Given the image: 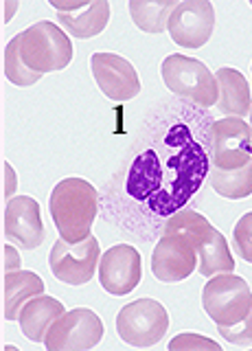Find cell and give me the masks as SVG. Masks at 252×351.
<instances>
[{
	"instance_id": "cell-1",
	"label": "cell",
	"mask_w": 252,
	"mask_h": 351,
	"mask_svg": "<svg viewBox=\"0 0 252 351\" xmlns=\"http://www.w3.org/2000/svg\"><path fill=\"white\" fill-rule=\"evenodd\" d=\"M208 176L206 152L186 125H173L162 149H147L134 160L127 176V193L145 200L156 215H171L200 189Z\"/></svg>"
},
{
	"instance_id": "cell-2",
	"label": "cell",
	"mask_w": 252,
	"mask_h": 351,
	"mask_svg": "<svg viewBox=\"0 0 252 351\" xmlns=\"http://www.w3.org/2000/svg\"><path fill=\"white\" fill-rule=\"evenodd\" d=\"M49 206L64 241L77 244L90 237V228L99 213V195L94 184L77 176L64 178L53 186Z\"/></svg>"
},
{
	"instance_id": "cell-3",
	"label": "cell",
	"mask_w": 252,
	"mask_h": 351,
	"mask_svg": "<svg viewBox=\"0 0 252 351\" xmlns=\"http://www.w3.org/2000/svg\"><path fill=\"white\" fill-rule=\"evenodd\" d=\"M20 55L31 71L55 73L71 64L73 44L55 22L42 20L20 33Z\"/></svg>"
},
{
	"instance_id": "cell-4",
	"label": "cell",
	"mask_w": 252,
	"mask_h": 351,
	"mask_svg": "<svg viewBox=\"0 0 252 351\" xmlns=\"http://www.w3.org/2000/svg\"><path fill=\"white\" fill-rule=\"evenodd\" d=\"M162 82L173 95L189 99V101L211 108L219 99L217 77L208 71V66L195 58H186L182 53H173L164 58L162 66Z\"/></svg>"
},
{
	"instance_id": "cell-5",
	"label": "cell",
	"mask_w": 252,
	"mask_h": 351,
	"mask_svg": "<svg viewBox=\"0 0 252 351\" xmlns=\"http://www.w3.org/2000/svg\"><path fill=\"white\" fill-rule=\"evenodd\" d=\"M202 305L217 327L235 325L252 310V290L235 272L215 274L202 290Z\"/></svg>"
},
{
	"instance_id": "cell-6",
	"label": "cell",
	"mask_w": 252,
	"mask_h": 351,
	"mask_svg": "<svg viewBox=\"0 0 252 351\" xmlns=\"http://www.w3.org/2000/svg\"><path fill=\"white\" fill-rule=\"evenodd\" d=\"M167 329L169 314L164 305L147 296L127 303L116 316V332L131 347H153L164 338Z\"/></svg>"
},
{
	"instance_id": "cell-7",
	"label": "cell",
	"mask_w": 252,
	"mask_h": 351,
	"mask_svg": "<svg viewBox=\"0 0 252 351\" xmlns=\"http://www.w3.org/2000/svg\"><path fill=\"white\" fill-rule=\"evenodd\" d=\"M103 323L88 307L64 312L49 329L44 347L49 351H86L101 343Z\"/></svg>"
},
{
	"instance_id": "cell-8",
	"label": "cell",
	"mask_w": 252,
	"mask_h": 351,
	"mask_svg": "<svg viewBox=\"0 0 252 351\" xmlns=\"http://www.w3.org/2000/svg\"><path fill=\"white\" fill-rule=\"evenodd\" d=\"M208 147L219 169H237L252 160V128L239 117H224L208 128Z\"/></svg>"
},
{
	"instance_id": "cell-9",
	"label": "cell",
	"mask_w": 252,
	"mask_h": 351,
	"mask_svg": "<svg viewBox=\"0 0 252 351\" xmlns=\"http://www.w3.org/2000/svg\"><path fill=\"white\" fill-rule=\"evenodd\" d=\"M99 259H101V248H99V239L94 235L77 241V244L58 239L51 248L49 266L55 279L68 285H84L94 277Z\"/></svg>"
},
{
	"instance_id": "cell-10",
	"label": "cell",
	"mask_w": 252,
	"mask_h": 351,
	"mask_svg": "<svg viewBox=\"0 0 252 351\" xmlns=\"http://www.w3.org/2000/svg\"><path fill=\"white\" fill-rule=\"evenodd\" d=\"M215 9L208 0H182L171 11L167 31L182 49H200L213 36Z\"/></svg>"
},
{
	"instance_id": "cell-11",
	"label": "cell",
	"mask_w": 252,
	"mask_h": 351,
	"mask_svg": "<svg viewBox=\"0 0 252 351\" xmlns=\"http://www.w3.org/2000/svg\"><path fill=\"white\" fill-rule=\"evenodd\" d=\"M142 277V259L129 244H116L99 259V281L103 290L114 296H125L136 290Z\"/></svg>"
},
{
	"instance_id": "cell-12",
	"label": "cell",
	"mask_w": 252,
	"mask_h": 351,
	"mask_svg": "<svg viewBox=\"0 0 252 351\" xmlns=\"http://www.w3.org/2000/svg\"><path fill=\"white\" fill-rule=\"evenodd\" d=\"M90 69L97 86L112 101H127L140 93L136 69L116 53H92Z\"/></svg>"
},
{
	"instance_id": "cell-13",
	"label": "cell",
	"mask_w": 252,
	"mask_h": 351,
	"mask_svg": "<svg viewBox=\"0 0 252 351\" xmlns=\"http://www.w3.org/2000/svg\"><path fill=\"white\" fill-rule=\"evenodd\" d=\"M197 266V248L189 239L175 233H164L151 255V272L158 281H184Z\"/></svg>"
},
{
	"instance_id": "cell-14",
	"label": "cell",
	"mask_w": 252,
	"mask_h": 351,
	"mask_svg": "<svg viewBox=\"0 0 252 351\" xmlns=\"http://www.w3.org/2000/svg\"><path fill=\"white\" fill-rule=\"evenodd\" d=\"M5 237L16 241L20 248L36 250L42 246L47 230H44L40 204L29 195H16L5 208Z\"/></svg>"
},
{
	"instance_id": "cell-15",
	"label": "cell",
	"mask_w": 252,
	"mask_h": 351,
	"mask_svg": "<svg viewBox=\"0 0 252 351\" xmlns=\"http://www.w3.org/2000/svg\"><path fill=\"white\" fill-rule=\"evenodd\" d=\"M51 7L58 9V18L68 36L77 40H90L99 36L110 20V3L108 0H94V3H60L51 0Z\"/></svg>"
},
{
	"instance_id": "cell-16",
	"label": "cell",
	"mask_w": 252,
	"mask_h": 351,
	"mask_svg": "<svg viewBox=\"0 0 252 351\" xmlns=\"http://www.w3.org/2000/svg\"><path fill=\"white\" fill-rule=\"evenodd\" d=\"M64 305L55 299V296H47V294H38L33 296L31 301L25 303V307L20 310L18 323L22 334H25L33 343H42L47 338L51 325L58 321V318L64 314Z\"/></svg>"
},
{
	"instance_id": "cell-17",
	"label": "cell",
	"mask_w": 252,
	"mask_h": 351,
	"mask_svg": "<svg viewBox=\"0 0 252 351\" xmlns=\"http://www.w3.org/2000/svg\"><path fill=\"white\" fill-rule=\"evenodd\" d=\"M44 294V281L31 270L5 272L3 283V314L7 321H18L20 310L33 296Z\"/></svg>"
},
{
	"instance_id": "cell-18",
	"label": "cell",
	"mask_w": 252,
	"mask_h": 351,
	"mask_svg": "<svg viewBox=\"0 0 252 351\" xmlns=\"http://www.w3.org/2000/svg\"><path fill=\"white\" fill-rule=\"evenodd\" d=\"M217 86H219V99L217 108L222 110L226 117H246L252 110V97H250V86L246 77L235 69H224L217 71Z\"/></svg>"
},
{
	"instance_id": "cell-19",
	"label": "cell",
	"mask_w": 252,
	"mask_h": 351,
	"mask_svg": "<svg viewBox=\"0 0 252 351\" xmlns=\"http://www.w3.org/2000/svg\"><path fill=\"white\" fill-rule=\"evenodd\" d=\"M197 252H200V274L208 279L215 277V274L235 270V257L230 252L226 237L217 228L211 230V235L202 241Z\"/></svg>"
},
{
	"instance_id": "cell-20",
	"label": "cell",
	"mask_w": 252,
	"mask_h": 351,
	"mask_svg": "<svg viewBox=\"0 0 252 351\" xmlns=\"http://www.w3.org/2000/svg\"><path fill=\"white\" fill-rule=\"evenodd\" d=\"M178 0H129V14L134 25L145 33H162L169 25L171 11Z\"/></svg>"
},
{
	"instance_id": "cell-21",
	"label": "cell",
	"mask_w": 252,
	"mask_h": 351,
	"mask_svg": "<svg viewBox=\"0 0 252 351\" xmlns=\"http://www.w3.org/2000/svg\"><path fill=\"white\" fill-rule=\"evenodd\" d=\"M208 182L217 191V195L228 200H244L252 195V160L237 169H219L208 171Z\"/></svg>"
},
{
	"instance_id": "cell-22",
	"label": "cell",
	"mask_w": 252,
	"mask_h": 351,
	"mask_svg": "<svg viewBox=\"0 0 252 351\" xmlns=\"http://www.w3.org/2000/svg\"><path fill=\"white\" fill-rule=\"evenodd\" d=\"M211 222L197 211H175L167 222H164V233H175L189 239L195 248H200L202 241L211 235Z\"/></svg>"
},
{
	"instance_id": "cell-23",
	"label": "cell",
	"mask_w": 252,
	"mask_h": 351,
	"mask_svg": "<svg viewBox=\"0 0 252 351\" xmlns=\"http://www.w3.org/2000/svg\"><path fill=\"white\" fill-rule=\"evenodd\" d=\"M5 77L11 84H16L18 88H29V86H33L42 77V73L31 71L29 66L22 62V55H20V33L5 47Z\"/></svg>"
},
{
	"instance_id": "cell-24",
	"label": "cell",
	"mask_w": 252,
	"mask_h": 351,
	"mask_svg": "<svg viewBox=\"0 0 252 351\" xmlns=\"http://www.w3.org/2000/svg\"><path fill=\"white\" fill-rule=\"evenodd\" d=\"M233 239H235V250L241 255V259L252 263V211L237 219V224L233 228Z\"/></svg>"
},
{
	"instance_id": "cell-25",
	"label": "cell",
	"mask_w": 252,
	"mask_h": 351,
	"mask_svg": "<svg viewBox=\"0 0 252 351\" xmlns=\"http://www.w3.org/2000/svg\"><path fill=\"white\" fill-rule=\"evenodd\" d=\"M169 349L171 351H222L215 340L206 338V336H197L193 332L178 334L169 343Z\"/></svg>"
},
{
	"instance_id": "cell-26",
	"label": "cell",
	"mask_w": 252,
	"mask_h": 351,
	"mask_svg": "<svg viewBox=\"0 0 252 351\" xmlns=\"http://www.w3.org/2000/svg\"><path fill=\"white\" fill-rule=\"evenodd\" d=\"M217 329H219V334L224 336V340H228V343L241 345V347L252 345V310L248 312L246 318H241L239 323H235V325H222V327H217Z\"/></svg>"
},
{
	"instance_id": "cell-27",
	"label": "cell",
	"mask_w": 252,
	"mask_h": 351,
	"mask_svg": "<svg viewBox=\"0 0 252 351\" xmlns=\"http://www.w3.org/2000/svg\"><path fill=\"white\" fill-rule=\"evenodd\" d=\"M3 255H5V272L20 270V257H18V252L14 250V246H7L5 244Z\"/></svg>"
},
{
	"instance_id": "cell-28",
	"label": "cell",
	"mask_w": 252,
	"mask_h": 351,
	"mask_svg": "<svg viewBox=\"0 0 252 351\" xmlns=\"http://www.w3.org/2000/svg\"><path fill=\"white\" fill-rule=\"evenodd\" d=\"M250 128H252V110H250Z\"/></svg>"
},
{
	"instance_id": "cell-29",
	"label": "cell",
	"mask_w": 252,
	"mask_h": 351,
	"mask_svg": "<svg viewBox=\"0 0 252 351\" xmlns=\"http://www.w3.org/2000/svg\"><path fill=\"white\" fill-rule=\"evenodd\" d=\"M250 5H252V3H250Z\"/></svg>"
}]
</instances>
